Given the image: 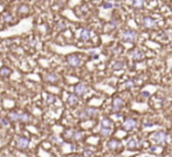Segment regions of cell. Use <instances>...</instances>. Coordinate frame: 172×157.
I'll return each instance as SVG.
<instances>
[{"label":"cell","mask_w":172,"mask_h":157,"mask_svg":"<svg viewBox=\"0 0 172 157\" xmlns=\"http://www.w3.org/2000/svg\"><path fill=\"white\" fill-rule=\"evenodd\" d=\"M137 38H138V33L133 31V29H124L121 34V39L124 42H129V44L136 42Z\"/></svg>","instance_id":"cell-1"},{"label":"cell","mask_w":172,"mask_h":157,"mask_svg":"<svg viewBox=\"0 0 172 157\" xmlns=\"http://www.w3.org/2000/svg\"><path fill=\"white\" fill-rule=\"evenodd\" d=\"M167 135H166L165 131H156V132H153L152 135H151V140H152L153 142L156 144H158V145H164L166 143V141H167Z\"/></svg>","instance_id":"cell-2"},{"label":"cell","mask_w":172,"mask_h":157,"mask_svg":"<svg viewBox=\"0 0 172 157\" xmlns=\"http://www.w3.org/2000/svg\"><path fill=\"white\" fill-rule=\"evenodd\" d=\"M142 26L146 29H156L157 28V21L152 19L151 17H144L142 19Z\"/></svg>","instance_id":"cell-3"},{"label":"cell","mask_w":172,"mask_h":157,"mask_svg":"<svg viewBox=\"0 0 172 157\" xmlns=\"http://www.w3.org/2000/svg\"><path fill=\"white\" fill-rule=\"evenodd\" d=\"M65 135H66L67 137L74 140V141H80L81 138L83 137V134L81 131H77V130H67L65 132Z\"/></svg>","instance_id":"cell-4"},{"label":"cell","mask_w":172,"mask_h":157,"mask_svg":"<svg viewBox=\"0 0 172 157\" xmlns=\"http://www.w3.org/2000/svg\"><path fill=\"white\" fill-rule=\"evenodd\" d=\"M123 127H124L125 130H133V129H135L137 127V121L133 117H128L123 122Z\"/></svg>","instance_id":"cell-5"},{"label":"cell","mask_w":172,"mask_h":157,"mask_svg":"<svg viewBox=\"0 0 172 157\" xmlns=\"http://www.w3.org/2000/svg\"><path fill=\"white\" fill-rule=\"evenodd\" d=\"M67 62H68V65L72 66V67H79L81 65V59L76 54H72V55H68Z\"/></svg>","instance_id":"cell-6"},{"label":"cell","mask_w":172,"mask_h":157,"mask_svg":"<svg viewBox=\"0 0 172 157\" xmlns=\"http://www.w3.org/2000/svg\"><path fill=\"white\" fill-rule=\"evenodd\" d=\"M74 92H75V95H77V96H82V95H84V94L88 92V87H87L84 83H79V85L75 86Z\"/></svg>","instance_id":"cell-7"},{"label":"cell","mask_w":172,"mask_h":157,"mask_svg":"<svg viewBox=\"0 0 172 157\" xmlns=\"http://www.w3.org/2000/svg\"><path fill=\"white\" fill-rule=\"evenodd\" d=\"M130 55H131V59L133 61H140V60L144 59V53L142 52L140 49H138V48H135Z\"/></svg>","instance_id":"cell-8"},{"label":"cell","mask_w":172,"mask_h":157,"mask_svg":"<svg viewBox=\"0 0 172 157\" xmlns=\"http://www.w3.org/2000/svg\"><path fill=\"white\" fill-rule=\"evenodd\" d=\"M123 105H124V101H123L122 98H114V101H113V110L114 111H118Z\"/></svg>","instance_id":"cell-9"},{"label":"cell","mask_w":172,"mask_h":157,"mask_svg":"<svg viewBox=\"0 0 172 157\" xmlns=\"http://www.w3.org/2000/svg\"><path fill=\"white\" fill-rule=\"evenodd\" d=\"M92 38V32H90V29H88V28H83L81 33H80V39L82 40V41H88V40Z\"/></svg>","instance_id":"cell-10"},{"label":"cell","mask_w":172,"mask_h":157,"mask_svg":"<svg viewBox=\"0 0 172 157\" xmlns=\"http://www.w3.org/2000/svg\"><path fill=\"white\" fill-rule=\"evenodd\" d=\"M17 144H18L20 149H26L28 144H29V141L26 137H18L17 138Z\"/></svg>","instance_id":"cell-11"},{"label":"cell","mask_w":172,"mask_h":157,"mask_svg":"<svg viewBox=\"0 0 172 157\" xmlns=\"http://www.w3.org/2000/svg\"><path fill=\"white\" fill-rule=\"evenodd\" d=\"M107 147L110 150H117V149H119V147H121V142L117 141V140H110L108 142V144H107Z\"/></svg>","instance_id":"cell-12"},{"label":"cell","mask_w":172,"mask_h":157,"mask_svg":"<svg viewBox=\"0 0 172 157\" xmlns=\"http://www.w3.org/2000/svg\"><path fill=\"white\" fill-rule=\"evenodd\" d=\"M126 147H128V149H130V150L137 149V148H138V141L135 137H131L126 142Z\"/></svg>","instance_id":"cell-13"},{"label":"cell","mask_w":172,"mask_h":157,"mask_svg":"<svg viewBox=\"0 0 172 157\" xmlns=\"http://www.w3.org/2000/svg\"><path fill=\"white\" fill-rule=\"evenodd\" d=\"M45 80H46L47 82H52V83H55V82H58L59 76H58L56 74H54V73H47L46 75H45Z\"/></svg>","instance_id":"cell-14"},{"label":"cell","mask_w":172,"mask_h":157,"mask_svg":"<svg viewBox=\"0 0 172 157\" xmlns=\"http://www.w3.org/2000/svg\"><path fill=\"white\" fill-rule=\"evenodd\" d=\"M84 111L87 113L88 117H95V116H97V114H99V110H97L96 108H92V107L84 108Z\"/></svg>","instance_id":"cell-15"},{"label":"cell","mask_w":172,"mask_h":157,"mask_svg":"<svg viewBox=\"0 0 172 157\" xmlns=\"http://www.w3.org/2000/svg\"><path fill=\"white\" fill-rule=\"evenodd\" d=\"M101 128H108V129H113V122L109 118H102L101 121Z\"/></svg>","instance_id":"cell-16"},{"label":"cell","mask_w":172,"mask_h":157,"mask_svg":"<svg viewBox=\"0 0 172 157\" xmlns=\"http://www.w3.org/2000/svg\"><path fill=\"white\" fill-rule=\"evenodd\" d=\"M126 67V65L124 63V61H115L113 63V69L115 71H122Z\"/></svg>","instance_id":"cell-17"},{"label":"cell","mask_w":172,"mask_h":157,"mask_svg":"<svg viewBox=\"0 0 172 157\" xmlns=\"http://www.w3.org/2000/svg\"><path fill=\"white\" fill-rule=\"evenodd\" d=\"M77 102H79V98H77V95H75V94H72V95H69L68 96V103L72 105H77Z\"/></svg>","instance_id":"cell-18"},{"label":"cell","mask_w":172,"mask_h":157,"mask_svg":"<svg viewBox=\"0 0 172 157\" xmlns=\"http://www.w3.org/2000/svg\"><path fill=\"white\" fill-rule=\"evenodd\" d=\"M111 131L113 129H108V128H101L99 129V134L103 136V137H109L111 135Z\"/></svg>","instance_id":"cell-19"},{"label":"cell","mask_w":172,"mask_h":157,"mask_svg":"<svg viewBox=\"0 0 172 157\" xmlns=\"http://www.w3.org/2000/svg\"><path fill=\"white\" fill-rule=\"evenodd\" d=\"M8 118H9L11 121H20V114L17 113V111H11V113L8 114Z\"/></svg>","instance_id":"cell-20"},{"label":"cell","mask_w":172,"mask_h":157,"mask_svg":"<svg viewBox=\"0 0 172 157\" xmlns=\"http://www.w3.org/2000/svg\"><path fill=\"white\" fill-rule=\"evenodd\" d=\"M11 74H12V72H11V69H9V68L2 67V68L0 69V75H2V76H9Z\"/></svg>","instance_id":"cell-21"},{"label":"cell","mask_w":172,"mask_h":157,"mask_svg":"<svg viewBox=\"0 0 172 157\" xmlns=\"http://www.w3.org/2000/svg\"><path fill=\"white\" fill-rule=\"evenodd\" d=\"M133 6L135 8H143L144 7V1H142V0H135V1H133Z\"/></svg>","instance_id":"cell-22"},{"label":"cell","mask_w":172,"mask_h":157,"mask_svg":"<svg viewBox=\"0 0 172 157\" xmlns=\"http://www.w3.org/2000/svg\"><path fill=\"white\" fill-rule=\"evenodd\" d=\"M20 121H21V122H27V121H29V115H28V114H25V113H21V114H20Z\"/></svg>","instance_id":"cell-23"},{"label":"cell","mask_w":172,"mask_h":157,"mask_svg":"<svg viewBox=\"0 0 172 157\" xmlns=\"http://www.w3.org/2000/svg\"><path fill=\"white\" fill-rule=\"evenodd\" d=\"M103 7L104 8H111V7H115V1H107L103 4Z\"/></svg>","instance_id":"cell-24"},{"label":"cell","mask_w":172,"mask_h":157,"mask_svg":"<svg viewBox=\"0 0 172 157\" xmlns=\"http://www.w3.org/2000/svg\"><path fill=\"white\" fill-rule=\"evenodd\" d=\"M133 86H135V82H133V80H129V81H126L124 87H125L126 89H130V88H133Z\"/></svg>","instance_id":"cell-25"},{"label":"cell","mask_w":172,"mask_h":157,"mask_svg":"<svg viewBox=\"0 0 172 157\" xmlns=\"http://www.w3.org/2000/svg\"><path fill=\"white\" fill-rule=\"evenodd\" d=\"M79 117L81 118V120H87V118H89L88 117V115H87V113L84 111V109L79 113Z\"/></svg>","instance_id":"cell-26"},{"label":"cell","mask_w":172,"mask_h":157,"mask_svg":"<svg viewBox=\"0 0 172 157\" xmlns=\"http://www.w3.org/2000/svg\"><path fill=\"white\" fill-rule=\"evenodd\" d=\"M109 25H110V27H111V28H116V27H118V21H117V20H116V21H110V24H109Z\"/></svg>","instance_id":"cell-27"},{"label":"cell","mask_w":172,"mask_h":157,"mask_svg":"<svg viewBox=\"0 0 172 157\" xmlns=\"http://www.w3.org/2000/svg\"><path fill=\"white\" fill-rule=\"evenodd\" d=\"M28 11V8H27L25 5H21V6L18 8V12H27Z\"/></svg>","instance_id":"cell-28"},{"label":"cell","mask_w":172,"mask_h":157,"mask_svg":"<svg viewBox=\"0 0 172 157\" xmlns=\"http://www.w3.org/2000/svg\"><path fill=\"white\" fill-rule=\"evenodd\" d=\"M4 20H5V21H11V20H12V15H11V14H5V15H4Z\"/></svg>","instance_id":"cell-29"},{"label":"cell","mask_w":172,"mask_h":157,"mask_svg":"<svg viewBox=\"0 0 172 157\" xmlns=\"http://www.w3.org/2000/svg\"><path fill=\"white\" fill-rule=\"evenodd\" d=\"M66 22H60L59 24V26H58V28H59V29H65V28H66Z\"/></svg>","instance_id":"cell-30"},{"label":"cell","mask_w":172,"mask_h":157,"mask_svg":"<svg viewBox=\"0 0 172 157\" xmlns=\"http://www.w3.org/2000/svg\"><path fill=\"white\" fill-rule=\"evenodd\" d=\"M1 123L5 125H8L9 124V121L8 120H6V118H1Z\"/></svg>","instance_id":"cell-31"},{"label":"cell","mask_w":172,"mask_h":157,"mask_svg":"<svg viewBox=\"0 0 172 157\" xmlns=\"http://www.w3.org/2000/svg\"><path fill=\"white\" fill-rule=\"evenodd\" d=\"M48 103H52V102H54V101H55V98H54V96H52V95H49V96H48Z\"/></svg>","instance_id":"cell-32"},{"label":"cell","mask_w":172,"mask_h":157,"mask_svg":"<svg viewBox=\"0 0 172 157\" xmlns=\"http://www.w3.org/2000/svg\"><path fill=\"white\" fill-rule=\"evenodd\" d=\"M52 140H53V142H55V143H61V140H59V138L56 137V136H53V137H52Z\"/></svg>","instance_id":"cell-33"},{"label":"cell","mask_w":172,"mask_h":157,"mask_svg":"<svg viewBox=\"0 0 172 157\" xmlns=\"http://www.w3.org/2000/svg\"><path fill=\"white\" fill-rule=\"evenodd\" d=\"M84 155H86L87 157H90L92 155H93V152H92V151H89V150H84Z\"/></svg>","instance_id":"cell-34"},{"label":"cell","mask_w":172,"mask_h":157,"mask_svg":"<svg viewBox=\"0 0 172 157\" xmlns=\"http://www.w3.org/2000/svg\"><path fill=\"white\" fill-rule=\"evenodd\" d=\"M72 157H81V156H79V155H74V156H72Z\"/></svg>","instance_id":"cell-35"},{"label":"cell","mask_w":172,"mask_h":157,"mask_svg":"<svg viewBox=\"0 0 172 157\" xmlns=\"http://www.w3.org/2000/svg\"><path fill=\"white\" fill-rule=\"evenodd\" d=\"M171 10H172V5H171Z\"/></svg>","instance_id":"cell-36"}]
</instances>
